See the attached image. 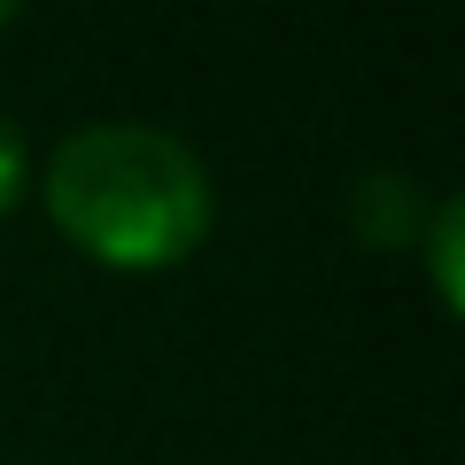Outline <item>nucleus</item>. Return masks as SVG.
I'll list each match as a JSON object with an SVG mask.
<instances>
[{
  "label": "nucleus",
  "instance_id": "f257e3e1",
  "mask_svg": "<svg viewBox=\"0 0 465 465\" xmlns=\"http://www.w3.org/2000/svg\"><path fill=\"white\" fill-rule=\"evenodd\" d=\"M47 210L94 264L171 272L202 249L217 217V186L179 133L109 116V124H78L47 155Z\"/></svg>",
  "mask_w": 465,
  "mask_h": 465
},
{
  "label": "nucleus",
  "instance_id": "f03ea898",
  "mask_svg": "<svg viewBox=\"0 0 465 465\" xmlns=\"http://www.w3.org/2000/svg\"><path fill=\"white\" fill-rule=\"evenodd\" d=\"M349 217H357V232H365L372 249H411L419 241V194H411L403 171H372L357 186V202H349Z\"/></svg>",
  "mask_w": 465,
  "mask_h": 465
},
{
  "label": "nucleus",
  "instance_id": "7ed1b4c3",
  "mask_svg": "<svg viewBox=\"0 0 465 465\" xmlns=\"http://www.w3.org/2000/svg\"><path fill=\"white\" fill-rule=\"evenodd\" d=\"M458 232H465V202L450 194V202H434V217H427V264H434V295H442V311H458V295H465V280H458Z\"/></svg>",
  "mask_w": 465,
  "mask_h": 465
},
{
  "label": "nucleus",
  "instance_id": "20e7f679",
  "mask_svg": "<svg viewBox=\"0 0 465 465\" xmlns=\"http://www.w3.org/2000/svg\"><path fill=\"white\" fill-rule=\"evenodd\" d=\"M24 171H32V155H24V133L0 116V210H16V194H24Z\"/></svg>",
  "mask_w": 465,
  "mask_h": 465
},
{
  "label": "nucleus",
  "instance_id": "39448f33",
  "mask_svg": "<svg viewBox=\"0 0 465 465\" xmlns=\"http://www.w3.org/2000/svg\"><path fill=\"white\" fill-rule=\"evenodd\" d=\"M8 24H16V8H8V0H0V32H8Z\"/></svg>",
  "mask_w": 465,
  "mask_h": 465
}]
</instances>
